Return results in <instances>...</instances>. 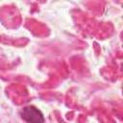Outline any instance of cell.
Listing matches in <instances>:
<instances>
[{
    "label": "cell",
    "mask_w": 123,
    "mask_h": 123,
    "mask_svg": "<svg viewBox=\"0 0 123 123\" xmlns=\"http://www.w3.org/2000/svg\"><path fill=\"white\" fill-rule=\"evenodd\" d=\"M21 117L27 123H43L44 116L42 112L34 106H27L21 111Z\"/></svg>",
    "instance_id": "6da1fadb"
}]
</instances>
